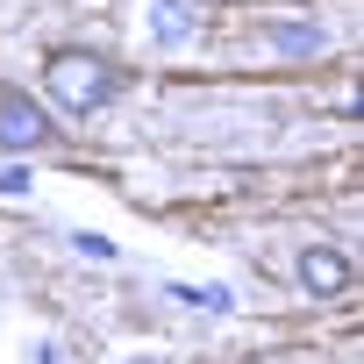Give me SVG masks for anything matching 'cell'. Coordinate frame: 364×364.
<instances>
[{"mask_svg": "<svg viewBox=\"0 0 364 364\" xmlns=\"http://www.w3.org/2000/svg\"><path fill=\"white\" fill-rule=\"evenodd\" d=\"M171 300H186V307H229L222 286H171Z\"/></svg>", "mask_w": 364, "mask_h": 364, "instance_id": "obj_6", "label": "cell"}, {"mask_svg": "<svg viewBox=\"0 0 364 364\" xmlns=\"http://www.w3.org/2000/svg\"><path fill=\"white\" fill-rule=\"evenodd\" d=\"M293 272H300V286H307L314 300H336V293H350V279H357V272H350V257H343L336 243H307Z\"/></svg>", "mask_w": 364, "mask_h": 364, "instance_id": "obj_3", "label": "cell"}, {"mask_svg": "<svg viewBox=\"0 0 364 364\" xmlns=\"http://www.w3.org/2000/svg\"><path fill=\"white\" fill-rule=\"evenodd\" d=\"M50 143H58V122L36 107V93L15 86V79H0V150L29 157V150H50Z\"/></svg>", "mask_w": 364, "mask_h": 364, "instance_id": "obj_2", "label": "cell"}, {"mask_svg": "<svg viewBox=\"0 0 364 364\" xmlns=\"http://www.w3.org/2000/svg\"><path fill=\"white\" fill-rule=\"evenodd\" d=\"M150 36L157 43H186L193 36V0H150Z\"/></svg>", "mask_w": 364, "mask_h": 364, "instance_id": "obj_4", "label": "cell"}, {"mask_svg": "<svg viewBox=\"0 0 364 364\" xmlns=\"http://www.w3.org/2000/svg\"><path fill=\"white\" fill-rule=\"evenodd\" d=\"M264 43H272V50H286V58H314V50H328V36H321L314 22H272V29H264Z\"/></svg>", "mask_w": 364, "mask_h": 364, "instance_id": "obj_5", "label": "cell"}, {"mask_svg": "<svg viewBox=\"0 0 364 364\" xmlns=\"http://www.w3.org/2000/svg\"><path fill=\"white\" fill-rule=\"evenodd\" d=\"M43 86H50V100H58L65 114H93V107H107V100L129 86V72H122L114 58H100V50L58 43V50L43 58Z\"/></svg>", "mask_w": 364, "mask_h": 364, "instance_id": "obj_1", "label": "cell"}]
</instances>
